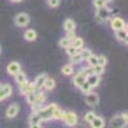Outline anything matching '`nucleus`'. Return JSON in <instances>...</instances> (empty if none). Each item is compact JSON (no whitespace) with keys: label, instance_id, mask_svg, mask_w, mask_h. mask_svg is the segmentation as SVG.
<instances>
[{"label":"nucleus","instance_id":"26","mask_svg":"<svg viewBox=\"0 0 128 128\" xmlns=\"http://www.w3.org/2000/svg\"><path fill=\"white\" fill-rule=\"evenodd\" d=\"M86 63H87V66L88 67H95L96 64H98V55H95V54H91L87 59H86Z\"/></svg>","mask_w":128,"mask_h":128},{"label":"nucleus","instance_id":"31","mask_svg":"<svg viewBox=\"0 0 128 128\" xmlns=\"http://www.w3.org/2000/svg\"><path fill=\"white\" fill-rule=\"evenodd\" d=\"M70 44H72V41H70V40H68L67 37H62V38L59 40V46H60L62 49H66V48H68Z\"/></svg>","mask_w":128,"mask_h":128},{"label":"nucleus","instance_id":"13","mask_svg":"<svg viewBox=\"0 0 128 128\" xmlns=\"http://www.w3.org/2000/svg\"><path fill=\"white\" fill-rule=\"evenodd\" d=\"M23 38L28 42H32V41H35L37 38V32L34 30V28H28L24 31V34H23Z\"/></svg>","mask_w":128,"mask_h":128},{"label":"nucleus","instance_id":"10","mask_svg":"<svg viewBox=\"0 0 128 128\" xmlns=\"http://www.w3.org/2000/svg\"><path fill=\"white\" fill-rule=\"evenodd\" d=\"M86 82L91 86V88H95V87H98L100 82H101V77L98 76V74H88V76L86 77Z\"/></svg>","mask_w":128,"mask_h":128},{"label":"nucleus","instance_id":"41","mask_svg":"<svg viewBox=\"0 0 128 128\" xmlns=\"http://www.w3.org/2000/svg\"><path fill=\"white\" fill-rule=\"evenodd\" d=\"M10 2H12V3H20L22 0H10Z\"/></svg>","mask_w":128,"mask_h":128},{"label":"nucleus","instance_id":"25","mask_svg":"<svg viewBox=\"0 0 128 128\" xmlns=\"http://www.w3.org/2000/svg\"><path fill=\"white\" fill-rule=\"evenodd\" d=\"M28 123L30 124H37V123H41V119L37 113H31V115L28 116Z\"/></svg>","mask_w":128,"mask_h":128},{"label":"nucleus","instance_id":"16","mask_svg":"<svg viewBox=\"0 0 128 128\" xmlns=\"http://www.w3.org/2000/svg\"><path fill=\"white\" fill-rule=\"evenodd\" d=\"M35 91H36V88H35V86H34V83L28 82L26 86H23L22 88L19 90V94L22 95V96H27L28 94H32V92H35Z\"/></svg>","mask_w":128,"mask_h":128},{"label":"nucleus","instance_id":"43","mask_svg":"<svg viewBox=\"0 0 128 128\" xmlns=\"http://www.w3.org/2000/svg\"><path fill=\"white\" fill-rule=\"evenodd\" d=\"M2 86H3V83H0V88H2Z\"/></svg>","mask_w":128,"mask_h":128},{"label":"nucleus","instance_id":"14","mask_svg":"<svg viewBox=\"0 0 128 128\" xmlns=\"http://www.w3.org/2000/svg\"><path fill=\"white\" fill-rule=\"evenodd\" d=\"M55 86H56L55 80L51 78V77H46L45 81H44V84H42V90H45V91H51V90L55 88Z\"/></svg>","mask_w":128,"mask_h":128},{"label":"nucleus","instance_id":"8","mask_svg":"<svg viewBox=\"0 0 128 128\" xmlns=\"http://www.w3.org/2000/svg\"><path fill=\"white\" fill-rule=\"evenodd\" d=\"M22 70V67L18 62H10L8 66H6V72L9 76H16L18 72Z\"/></svg>","mask_w":128,"mask_h":128},{"label":"nucleus","instance_id":"21","mask_svg":"<svg viewBox=\"0 0 128 128\" xmlns=\"http://www.w3.org/2000/svg\"><path fill=\"white\" fill-rule=\"evenodd\" d=\"M69 62H70L72 66H80V64H82L84 62V59L82 58L81 52H77V54H74L73 56L69 58Z\"/></svg>","mask_w":128,"mask_h":128},{"label":"nucleus","instance_id":"33","mask_svg":"<svg viewBox=\"0 0 128 128\" xmlns=\"http://www.w3.org/2000/svg\"><path fill=\"white\" fill-rule=\"evenodd\" d=\"M66 52H67V55L70 58V56H73L74 54H77V52H80V50H77L76 48H73L72 45H69L68 48H66Z\"/></svg>","mask_w":128,"mask_h":128},{"label":"nucleus","instance_id":"40","mask_svg":"<svg viewBox=\"0 0 128 128\" xmlns=\"http://www.w3.org/2000/svg\"><path fill=\"white\" fill-rule=\"evenodd\" d=\"M30 128H42L41 123H37V124H30Z\"/></svg>","mask_w":128,"mask_h":128},{"label":"nucleus","instance_id":"29","mask_svg":"<svg viewBox=\"0 0 128 128\" xmlns=\"http://www.w3.org/2000/svg\"><path fill=\"white\" fill-rule=\"evenodd\" d=\"M14 78H16V82H17V84L18 83H20V82H23V81H26L27 80V76H26V73L24 72H18L16 76H14Z\"/></svg>","mask_w":128,"mask_h":128},{"label":"nucleus","instance_id":"20","mask_svg":"<svg viewBox=\"0 0 128 128\" xmlns=\"http://www.w3.org/2000/svg\"><path fill=\"white\" fill-rule=\"evenodd\" d=\"M60 70H62V74H63V76H72V74L74 73V66H72L70 63L64 64Z\"/></svg>","mask_w":128,"mask_h":128},{"label":"nucleus","instance_id":"28","mask_svg":"<svg viewBox=\"0 0 128 128\" xmlns=\"http://www.w3.org/2000/svg\"><path fill=\"white\" fill-rule=\"evenodd\" d=\"M92 70H94V74H98V76H102V74L105 73V67L102 66H99V64H96L95 67H92Z\"/></svg>","mask_w":128,"mask_h":128},{"label":"nucleus","instance_id":"19","mask_svg":"<svg viewBox=\"0 0 128 128\" xmlns=\"http://www.w3.org/2000/svg\"><path fill=\"white\" fill-rule=\"evenodd\" d=\"M114 32H115L116 40L120 41V42H124V44H127V37H128L127 30H118V31H114Z\"/></svg>","mask_w":128,"mask_h":128},{"label":"nucleus","instance_id":"36","mask_svg":"<svg viewBox=\"0 0 128 128\" xmlns=\"http://www.w3.org/2000/svg\"><path fill=\"white\" fill-rule=\"evenodd\" d=\"M98 64L99 66H102V67H106V64H108L106 56L105 55H98Z\"/></svg>","mask_w":128,"mask_h":128},{"label":"nucleus","instance_id":"37","mask_svg":"<svg viewBox=\"0 0 128 128\" xmlns=\"http://www.w3.org/2000/svg\"><path fill=\"white\" fill-rule=\"evenodd\" d=\"M92 5H94L96 9H100V8H104L106 4H105L104 0H94V2H92Z\"/></svg>","mask_w":128,"mask_h":128},{"label":"nucleus","instance_id":"2","mask_svg":"<svg viewBox=\"0 0 128 128\" xmlns=\"http://www.w3.org/2000/svg\"><path fill=\"white\" fill-rule=\"evenodd\" d=\"M128 122V115L127 113H122L118 115H114L110 120V127L112 128H124Z\"/></svg>","mask_w":128,"mask_h":128},{"label":"nucleus","instance_id":"27","mask_svg":"<svg viewBox=\"0 0 128 128\" xmlns=\"http://www.w3.org/2000/svg\"><path fill=\"white\" fill-rule=\"evenodd\" d=\"M96 116V113L95 112H92V110H90V112H87V113H84V116H83V119H84V122L86 123H91L92 120H94V118Z\"/></svg>","mask_w":128,"mask_h":128},{"label":"nucleus","instance_id":"12","mask_svg":"<svg viewBox=\"0 0 128 128\" xmlns=\"http://www.w3.org/2000/svg\"><path fill=\"white\" fill-rule=\"evenodd\" d=\"M99 95L96 94V92H88L86 95V102L88 106H96L99 104Z\"/></svg>","mask_w":128,"mask_h":128},{"label":"nucleus","instance_id":"35","mask_svg":"<svg viewBox=\"0 0 128 128\" xmlns=\"http://www.w3.org/2000/svg\"><path fill=\"white\" fill-rule=\"evenodd\" d=\"M31 106V112L32 113H40L41 112V109L44 108V105H41V104H32V105H30Z\"/></svg>","mask_w":128,"mask_h":128},{"label":"nucleus","instance_id":"30","mask_svg":"<svg viewBox=\"0 0 128 128\" xmlns=\"http://www.w3.org/2000/svg\"><path fill=\"white\" fill-rule=\"evenodd\" d=\"M78 88L81 90V92H82L83 95H87V94H88V92H91V90H92V88H91V86H90V84H88L87 82H83Z\"/></svg>","mask_w":128,"mask_h":128},{"label":"nucleus","instance_id":"22","mask_svg":"<svg viewBox=\"0 0 128 128\" xmlns=\"http://www.w3.org/2000/svg\"><path fill=\"white\" fill-rule=\"evenodd\" d=\"M73 48H76L77 50H81L82 48H84V41H83V38L82 37H78V36H76L73 40H72V44H70Z\"/></svg>","mask_w":128,"mask_h":128},{"label":"nucleus","instance_id":"39","mask_svg":"<svg viewBox=\"0 0 128 128\" xmlns=\"http://www.w3.org/2000/svg\"><path fill=\"white\" fill-rule=\"evenodd\" d=\"M68 40H73L74 37H76V31H69V32H67V36H66Z\"/></svg>","mask_w":128,"mask_h":128},{"label":"nucleus","instance_id":"5","mask_svg":"<svg viewBox=\"0 0 128 128\" xmlns=\"http://www.w3.org/2000/svg\"><path fill=\"white\" fill-rule=\"evenodd\" d=\"M110 27L113 31H118V30H127V23L124 22V19L122 17H112L109 19Z\"/></svg>","mask_w":128,"mask_h":128},{"label":"nucleus","instance_id":"6","mask_svg":"<svg viewBox=\"0 0 128 128\" xmlns=\"http://www.w3.org/2000/svg\"><path fill=\"white\" fill-rule=\"evenodd\" d=\"M31 22V18L27 13H19L14 17V23L17 27H20V28H23V27H27Z\"/></svg>","mask_w":128,"mask_h":128},{"label":"nucleus","instance_id":"1","mask_svg":"<svg viewBox=\"0 0 128 128\" xmlns=\"http://www.w3.org/2000/svg\"><path fill=\"white\" fill-rule=\"evenodd\" d=\"M56 106H58V104L52 102V104H50V105H48V106H44V108L41 109V112H40V113H37V114H38V116H40V119H41V123H42V122L51 120L52 112H54V109L56 108Z\"/></svg>","mask_w":128,"mask_h":128},{"label":"nucleus","instance_id":"42","mask_svg":"<svg viewBox=\"0 0 128 128\" xmlns=\"http://www.w3.org/2000/svg\"><path fill=\"white\" fill-rule=\"evenodd\" d=\"M104 2H105V4H109V3L113 2V0H104Z\"/></svg>","mask_w":128,"mask_h":128},{"label":"nucleus","instance_id":"7","mask_svg":"<svg viewBox=\"0 0 128 128\" xmlns=\"http://www.w3.org/2000/svg\"><path fill=\"white\" fill-rule=\"evenodd\" d=\"M86 77H87V74L84 73L82 69H80V70H77L76 74H74V77H73V80H72V83H73L76 87H80L83 82H86Z\"/></svg>","mask_w":128,"mask_h":128},{"label":"nucleus","instance_id":"15","mask_svg":"<svg viewBox=\"0 0 128 128\" xmlns=\"http://www.w3.org/2000/svg\"><path fill=\"white\" fill-rule=\"evenodd\" d=\"M46 77H48L46 73H41V74H38V76L35 78V81L32 83H34V86H35L36 90H42V84H44V81H45Z\"/></svg>","mask_w":128,"mask_h":128},{"label":"nucleus","instance_id":"44","mask_svg":"<svg viewBox=\"0 0 128 128\" xmlns=\"http://www.w3.org/2000/svg\"><path fill=\"white\" fill-rule=\"evenodd\" d=\"M0 52H2V46H0Z\"/></svg>","mask_w":128,"mask_h":128},{"label":"nucleus","instance_id":"9","mask_svg":"<svg viewBox=\"0 0 128 128\" xmlns=\"http://www.w3.org/2000/svg\"><path fill=\"white\" fill-rule=\"evenodd\" d=\"M12 92H13V88H12V86H10V84H8V83L3 84L2 88H0V101L6 100L9 96L12 95Z\"/></svg>","mask_w":128,"mask_h":128},{"label":"nucleus","instance_id":"23","mask_svg":"<svg viewBox=\"0 0 128 128\" xmlns=\"http://www.w3.org/2000/svg\"><path fill=\"white\" fill-rule=\"evenodd\" d=\"M45 101H46V95H45L44 92H41L40 90H36V99H35V102L44 105ZM35 102H34V104H35Z\"/></svg>","mask_w":128,"mask_h":128},{"label":"nucleus","instance_id":"24","mask_svg":"<svg viewBox=\"0 0 128 128\" xmlns=\"http://www.w3.org/2000/svg\"><path fill=\"white\" fill-rule=\"evenodd\" d=\"M63 114H64V110H63V109H60L59 106H56V108L54 109V112H52V116H51V119H54V120H62Z\"/></svg>","mask_w":128,"mask_h":128},{"label":"nucleus","instance_id":"18","mask_svg":"<svg viewBox=\"0 0 128 128\" xmlns=\"http://www.w3.org/2000/svg\"><path fill=\"white\" fill-rule=\"evenodd\" d=\"M91 128H104L105 127V119L102 118V116H98L96 115L94 120L90 123Z\"/></svg>","mask_w":128,"mask_h":128},{"label":"nucleus","instance_id":"3","mask_svg":"<svg viewBox=\"0 0 128 128\" xmlns=\"http://www.w3.org/2000/svg\"><path fill=\"white\" fill-rule=\"evenodd\" d=\"M110 18H112V9L108 6V4L104 8L98 9V12H96V19H98V22H108Z\"/></svg>","mask_w":128,"mask_h":128},{"label":"nucleus","instance_id":"11","mask_svg":"<svg viewBox=\"0 0 128 128\" xmlns=\"http://www.w3.org/2000/svg\"><path fill=\"white\" fill-rule=\"evenodd\" d=\"M18 113H19V105L18 104H12V105L8 106V109L5 112V115L9 119H13L18 115Z\"/></svg>","mask_w":128,"mask_h":128},{"label":"nucleus","instance_id":"38","mask_svg":"<svg viewBox=\"0 0 128 128\" xmlns=\"http://www.w3.org/2000/svg\"><path fill=\"white\" fill-rule=\"evenodd\" d=\"M60 4V0H48V5L50 8H56Z\"/></svg>","mask_w":128,"mask_h":128},{"label":"nucleus","instance_id":"34","mask_svg":"<svg viewBox=\"0 0 128 128\" xmlns=\"http://www.w3.org/2000/svg\"><path fill=\"white\" fill-rule=\"evenodd\" d=\"M35 99H36V91L32 92V94H28V95L26 96V101H27L28 105H32V104H34V102H35Z\"/></svg>","mask_w":128,"mask_h":128},{"label":"nucleus","instance_id":"17","mask_svg":"<svg viewBox=\"0 0 128 128\" xmlns=\"http://www.w3.org/2000/svg\"><path fill=\"white\" fill-rule=\"evenodd\" d=\"M77 27L76 22L72 19V18H67L66 20H64V23H63V28L66 32H69V31H74Z\"/></svg>","mask_w":128,"mask_h":128},{"label":"nucleus","instance_id":"4","mask_svg":"<svg viewBox=\"0 0 128 128\" xmlns=\"http://www.w3.org/2000/svg\"><path fill=\"white\" fill-rule=\"evenodd\" d=\"M62 120L64 122V124H66L67 127H73V126H76L78 123V116H77V114L74 112H70V110L69 112H64Z\"/></svg>","mask_w":128,"mask_h":128},{"label":"nucleus","instance_id":"32","mask_svg":"<svg viewBox=\"0 0 128 128\" xmlns=\"http://www.w3.org/2000/svg\"><path fill=\"white\" fill-rule=\"evenodd\" d=\"M80 52H81V55H82V58L86 60L91 54H92V51H91V49H88V48H82L81 50H80Z\"/></svg>","mask_w":128,"mask_h":128}]
</instances>
